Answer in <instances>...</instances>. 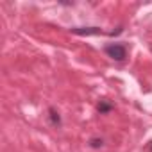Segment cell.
I'll list each match as a JSON object with an SVG mask.
<instances>
[{"instance_id": "cell-2", "label": "cell", "mask_w": 152, "mask_h": 152, "mask_svg": "<svg viewBox=\"0 0 152 152\" xmlns=\"http://www.w3.org/2000/svg\"><path fill=\"white\" fill-rule=\"evenodd\" d=\"M72 32L73 34H100L102 31L99 29V27H88V29H72Z\"/></svg>"}, {"instance_id": "cell-3", "label": "cell", "mask_w": 152, "mask_h": 152, "mask_svg": "<svg viewBox=\"0 0 152 152\" xmlns=\"http://www.w3.org/2000/svg\"><path fill=\"white\" fill-rule=\"evenodd\" d=\"M50 115H52V122H54V124H59V116L56 115V111H54V109H50Z\"/></svg>"}, {"instance_id": "cell-1", "label": "cell", "mask_w": 152, "mask_h": 152, "mask_svg": "<svg viewBox=\"0 0 152 152\" xmlns=\"http://www.w3.org/2000/svg\"><path fill=\"white\" fill-rule=\"evenodd\" d=\"M106 54H107L111 59H115V61H124L125 56H127V50H125L124 45L115 43V45H107V47H106Z\"/></svg>"}]
</instances>
